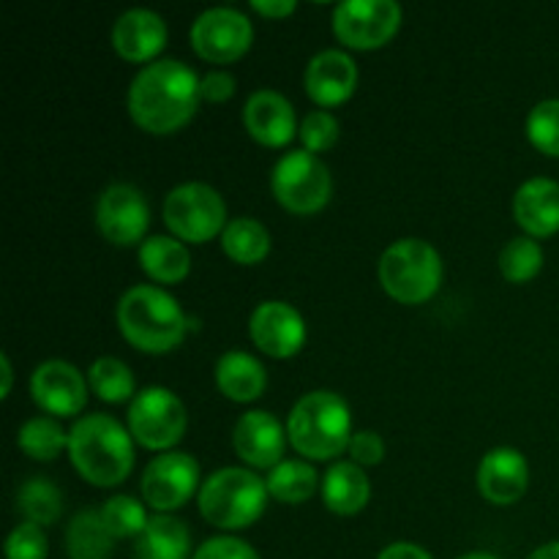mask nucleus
Here are the masks:
<instances>
[{
	"label": "nucleus",
	"mask_w": 559,
	"mask_h": 559,
	"mask_svg": "<svg viewBox=\"0 0 559 559\" xmlns=\"http://www.w3.org/2000/svg\"><path fill=\"white\" fill-rule=\"evenodd\" d=\"M200 76L183 60H153L131 80L126 107L147 134H175L197 115Z\"/></svg>",
	"instance_id": "1"
},
{
	"label": "nucleus",
	"mask_w": 559,
	"mask_h": 559,
	"mask_svg": "<svg viewBox=\"0 0 559 559\" xmlns=\"http://www.w3.org/2000/svg\"><path fill=\"white\" fill-rule=\"evenodd\" d=\"M69 456L87 484L109 489L134 469V437L109 415H85L69 431Z\"/></svg>",
	"instance_id": "2"
},
{
	"label": "nucleus",
	"mask_w": 559,
	"mask_h": 559,
	"mask_svg": "<svg viewBox=\"0 0 559 559\" xmlns=\"http://www.w3.org/2000/svg\"><path fill=\"white\" fill-rule=\"evenodd\" d=\"M118 328L131 347L147 355L173 353L191 331L178 300L151 284L126 289L118 300Z\"/></svg>",
	"instance_id": "3"
},
{
	"label": "nucleus",
	"mask_w": 559,
	"mask_h": 559,
	"mask_svg": "<svg viewBox=\"0 0 559 559\" xmlns=\"http://www.w3.org/2000/svg\"><path fill=\"white\" fill-rule=\"evenodd\" d=\"M287 437L300 456L314 462L342 456L355 437L349 404L333 391L306 393L289 413Z\"/></svg>",
	"instance_id": "4"
},
{
	"label": "nucleus",
	"mask_w": 559,
	"mask_h": 559,
	"mask_svg": "<svg viewBox=\"0 0 559 559\" xmlns=\"http://www.w3.org/2000/svg\"><path fill=\"white\" fill-rule=\"evenodd\" d=\"M267 486L257 473L243 467H224L207 475L197 495L202 519L218 530H246L265 513Z\"/></svg>",
	"instance_id": "5"
},
{
	"label": "nucleus",
	"mask_w": 559,
	"mask_h": 559,
	"mask_svg": "<svg viewBox=\"0 0 559 559\" xmlns=\"http://www.w3.org/2000/svg\"><path fill=\"white\" fill-rule=\"evenodd\" d=\"M380 284L404 306L426 304L442 284V257L420 238H402L380 257Z\"/></svg>",
	"instance_id": "6"
},
{
	"label": "nucleus",
	"mask_w": 559,
	"mask_h": 559,
	"mask_svg": "<svg viewBox=\"0 0 559 559\" xmlns=\"http://www.w3.org/2000/svg\"><path fill=\"white\" fill-rule=\"evenodd\" d=\"M271 189L278 205L298 216H309L331 202L333 178L320 156L309 151H289L273 167Z\"/></svg>",
	"instance_id": "7"
},
{
	"label": "nucleus",
	"mask_w": 559,
	"mask_h": 559,
	"mask_svg": "<svg viewBox=\"0 0 559 559\" xmlns=\"http://www.w3.org/2000/svg\"><path fill=\"white\" fill-rule=\"evenodd\" d=\"M164 224L183 243H207L227 229V205L213 186L180 183L164 200Z\"/></svg>",
	"instance_id": "8"
},
{
	"label": "nucleus",
	"mask_w": 559,
	"mask_h": 559,
	"mask_svg": "<svg viewBox=\"0 0 559 559\" xmlns=\"http://www.w3.org/2000/svg\"><path fill=\"white\" fill-rule=\"evenodd\" d=\"M129 431L147 451H164L178 445L189 426L183 402L169 388L153 385L136 393L129 404Z\"/></svg>",
	"instance_id": "9"
},
{
	"label": "nucleus",
	"mask_w": 559,
	"mask_h": 559,
	"mask_svg": "<svg viewBox=\"0 0 559 559\" xmlns=\"http://www.w3.org/2000/svg\"><path fill=\"white\" fill-rule=\"evenodd\" d=\"M402 27V5L393 0H344L333 9V33L349 49H380Z\"/></svg>",
	"instance_id": "10"
},
{
	"label": "nucleus",
	"mask_w": 559,
	"mask_h": 559,
	"mask_svg": "<svg viewBox=\"0 0 559 559\" xmlns=\"http://www.w3.org/2000/svg\"><path fill=\"white\" fill-rule=\"evenodd\" d=\"M191 47L207 63H233L249 52L254 41V27L243 11L233 5H216L202 11L191 25Z\"/></svg>",
	"instance_id": "11"
},
{
	"label": "nucleus",
	"mask_w": 559,
	"mask_h": 559,
	"mask_svg": "<svg viewBox=\"0 0 559 559\" xmlns=\"http://www.w3.org/2000/svg\"><path fill=\"white\" fill-rule=\"evenodd\" d=\"M200 464L180 451L162 453L153 459L142 475V497L158 513H173L200 495Z\"/></svg>",
	"instance_id": "12"
},
{
	"label": "nucleus",
	"mask_w": 559,
	"mask_h": 559,
	"mask_svg": "<svg viewBox=\"0 0 559 559\" xmlns=\"http://www.w3.org/2000/svg\"><path fill=\"white\" fill-rule=\"evenodd\" d=\"M98 233L115 246L145 243L151 207L145 194L131 183H109L96 202Z\"/></svg>",
	"instance_id": "13"
},
{
	"label": "nucleus",
	"mask_w": 559,
	"mask_h": 559,
	"mask_svg": "<svg viewBox=\"0 0 559 559\" xmlns=\"http://www.w3.org/2000/svg\"><path fill=\"white\" fill-rule=\"evenodd\" d=\"M87 385L74 364L66 360H44L36 366L31 377L33 402L52 418H74L85 409Z\"/></svg>",
	"instance_id": "14"
},
{
	"label": "nucleus",
	"mask_w": 559,
	"mask_h": 559,
	"mask_svg": "<svg viewBox=\"0 0 559 559\" xmlns=\"http://www.w3.org/2000/svg\"><path fill=\"white\" fill-rule=\"evenodd\" d=\"M251 342L271 358H293L306 344V320L284 300H262L249 320Z\"/></svg>",
	"instance_id": "15"
},
{
	"label": "nucleus",
	"mask_w": 559,
	"mask_h": 559,
	"mask_svg": "<svg viewBox=\"0 0 559 559\" xmlns=\"http://www.w3.org/2000/svg\"><path fill=\"white\" fill-rule=\"evenodd\" d=\"M233 448L251 469H267L284 462L287 448V431L278 424L276 415L265 409H251L240 415L233 429Z\"/></svg>",
	"instance_id": "16"
},
{
	"label": "nucleus",
	"mask_w": 559,
	"mask_h": 559,
	"mask_svg": "<svg viewBox=\"0 0 559 559\" xmlns=\"http://www.w3.org/2000/svg\"><path fill=\"white\" fill-rule=\"evenodd\" d=\"M306 93L322 109L344 104L358 87V66L344 49H322L309 60L304 74Z\"/></svg>",
	"instance_id": "17"
},
{
	"label": "nucleus",
	"mask_w": 559,
	"mask_h": 559,
	"mask_svg": "<svg viewBox=\"0 0 559 559\" xmlns=\"http://www.w3.org/2000/svg\"><path fill=\"white\" fill-rule=\"evenodd\" d=\"M243 126L265 147L289 145L295 131L300 129L293 102L287 96H282L278 91H271V87L254 91L246 98Z\"/></svg>",
	"instance_id": "18"
},
{
	"label": "nucleus",
	"mask_w": 559,
	"mask_h": 559,
	"mask_svg": "<svg viewBox=\"0 0 559 559\" xmlns=\"http://www.w3.org/2000/svg\"><path fill=\"white\" fill-rule=\"evenodd\" d=\"M530 464L516 448H495L478 464V491L491 506H513L527 495Z\"/></svg>",
	"instance_id": "19"
},
{
	"label": "nucleus",
	"mask_w": 559,
	"mask_h": 559,
	"mask_svg": "<svg viewBox=\"0 0 559 559\" xmlns=\"http://www.w3.org/2000/svg\"><path fill=\"white\" fill-rule=\"evenodd\" d=\"M167 44V22L151 9H129L115 20L112 47L131 63H147Z\"/></svg>",
	"instance_id": "20"
},
{
	"label": "nucleus",
	"mask_w": 559,
	"mask_h": 559,
	"mask_svg": "<svg viewBox=\"0 0 559 559\" xmlns=\"http://www.w3.org/2000/svg\"><path fill=\"white\" fill-rule=\"evenodd\" d=\"M513 216L530 238L559 233V183L551 178L524 180L513 197Z\"/></svg>",
	"instance_id": "21"
},
{
	"label": "nucleus",
	"mask_w": 559,
	"mask_h": 559,
	"mask_svg": "<svg viewBox=\"0 0 559 559\" xmlns=\"http://www.w3.org/2000/svg\"><path fill=\"white\" fill-rule=\"evenodd\" d=\"M322 502L336 516H355L371 500V480L355 462H336L322 475Z\"/></svg>",
	"instance_id": "22"
},
{
	"label": "nucleus",
	"mask_w": 559,
	"mask_h": 559,
	"mask_svg": "<svg viewBox=\"0 0 559 559\" xmlns=\"http://www.w3.org/2000/svg\"><path fill=\"white\" fill-rule=\"evenodd\" d=\"M216 385L229 402H257L267 388V369L254 355L243 349H229L216 360Z\"/></svg>",
	"instance_id": "23"
},
{
	"label": "nucleus",
	"mask_w": 559,
	"mask_h": 559,
	"mask_svg": "<svg viewBox=\"0 0 559 559\" xmlns=\"http://www.w3.org/2000/svg\"><path fill=\"white\" fill-rule=\"evenodd\" d=\"M140 265L153 282L178 284L189 276L191 254L183 240L169 238V235H151L140 246Z\"/></svg>",
	"instance_id": "24"
},
{
	"label": "nucleus",
	"mask_w": 559,
	"mask_h": 559,
	"mask_svg": "<svg viewBox=\"0 0 559 559\" xmlns=\"http://www.w3.org/2000/svg\"><path fill=\"white\" fill-rule=\"evenodd\" d=\"M189 527L169 513H156L136 538V559H189Z\"/></svg>",
	"instance_id": "25"
},
{
	"label": "nucleus",
	"mask_w": 559,
	"mask_h": 559,
	"mask_svg": "<svg viewBox=\"0 0 559 559\" xmlns=\"http://www.w3.org/2000/svg\"><path fill=\"white\" fill-rule=\"evenodd\" d=\"M265 486L273 500L284 502V506H300L317 495V486H322V480L311 464L300 462V459H284L267 473Z\"/></svg>",
	"instance_id": "26"
},
{
	"label": "nucleus",
	"mask_w": 559,
	"mask_h": 559,
	"mask_svg": "<svg viewBox=\"0 0 559 559\" xmlns=\"http://www.w3.org/2000/svg\"><path fill=\"white\" fill-rule=\"evenodd\" d=\"M222 249L238 265H257L271 254V233L251 216L233 218L222 233Z\"/></svg>",
	"instance_id": "27"
},
{
	"label": "nucleus",
	"mask_w": 559,
	"mask_h": 559,
	"mask_svg": "<svg viewBox=\"0 0 559 559\" xmlns=\"http://www.w3.org/2000/svg\"><path fill=\"white\" fill-rule=\"evenodd\" d=\"M112 533L104 524L102 511H80L66 530V549L71 559H107L112 555Z\"/></svg>",
	"instance_id": "28"
},
{
	"label": "nucleus",
	"mask_w": 559,
	"mask_h": 559,
	"mask_svg": "<svg viewBox=\"0 0 559 559\" xmlns=\"http://www.w3.org/2000/svg\"><path fill=\"white\" fill-rule=\"evenodd\" d=\"M16 445L33 462H55L60 453L69 451V431L49 415H38L22 424Z\"/></svg>",
	"instance_id": "29"
},
{
	"label": "nucleus",
	"mask_w": 559,
	"mask_h": 559,
	"mask_svg": "<svg viewBox=\"0 0 559 559\" xmlns=\"http://www.w3.org/2000/svg\"><path fill=\"white\" fill-rule=\"evenodd\" d=\"M87 382H91V391L102 402L123 404L136 396L134 374H131V369L123 360L112 358V355H104V358L93 360L91 371H87Z\"/></svg>",
	"instance_id": "30"
},
{
	"label": "nucleus",
	"mask_w": 559,
	"mask_h": 559,
	"mask_svg": "<svg viewBox=\"0 0 559 559\" xmlns=\"http://www.w3.org/2000/svg\"><path fill=\"white\" fill-rule=\"evenodd\" d=\"M16 508L22 516L38 527H49L63 513V495L58 486L47 478H31L16 491Z\"/></svg>",
	"instance_id": "31"
},
{
	"label": "nucleus",
	"mask_w": 559,
	"mask_h": 559,
	"mask_svg": "<svg viewBox=\"0 0 559 559\" xmlns=\"http://www.w3.org/2000/svg\"><path fill=\"white\" fill-rule=\"evenodd\" d=\"M544 267V249L535 238L522 235V238H511L506 249L500 251V271L511 284H527Z\"/></svg>",
	"instance_id": "32"
},
{
	"label": "nucleus",
	"mask_w": 559,
	"mask_h": 559,
	"mask_svg": "<svg viewBox=\"0 0 559 559\" xmlns=\"http://www.w3.org/2000/svg\"><path fill=\"white\" fill-rule=\"evenodd\" d=\"M102 519L107 524V530L112 533V538H140L142 530L147 527V511L140 500L129 495H118L109 497L102 508Z\"/></svg>",
	"instance_id": "33"
},
{
	"label": "nucleus",
	"mask_w": 559,
	"mask_h": 559,
	"mask_svg": "<svg viewBox=\"0 0 559 559\" xmlns=\"http://www.w3.org/2000/svg\"><path fill=\"white\" fill-rule=\"evenodd\" d=\"M527 136L540 153L559 158V98H546L530 109Z\"/></svg>",
	"instance_id": "34"
},
{
	"label": "nucleus",
	"mask_w": 559,
	"mask_h": 559,
	"mask_svg": "<svg viewBox=\"0 0 559 559\" xmlns=\"http://www.w3.org/2000/svg\"><path fill=\"white\" fill-rule=\"evenodd\" d=\"M338 134H342V129H338L336 115L328 112V109H314L300 120L298 136L304 142V151L314 153V156L331 151L338 142Z\"/></svg>",
	"instance_id": "35"
},
{
	"label": "nucleus",
	"mask_w": 559,
	"mask_h": 559,
	"mask_svg": "<svg viewBox=\"0 0 559 559\" xmlns=\"http://www.w3.org/2000/svg\"><path fill=\"white\" fill-rule=\"evenodd\" d=\"M49 540L44 535V527L38 524H16L11 535L5 538V557L9 559H47Z\"/></svg>",
	"instance_id": "36"
},
{
	"label": "nucleus",
	"mask_w": 559,
	"mask_h": 559,
	"mask_svg": "<svg viewBox=\"0 0 559 559\" xmlns=\"http://www.w3.org/2000/svg\"><path fill=\"white\" fill-rule=\"evenodd\" d=\"M191 559H260L246 540L233 538V535H218V538L205 540Z\"/></svg>",
	"instance_id": "37"
},
{
	"label": "nucleus",
	"mask_w": 559,
	"mask_h": 559,
	"mask_svg": "<svg viewBox=\"0 0 559 559\" xmlns=\"http://www.w3.org/2000/svg\"><path fill=\"white\" fill-rule=\"evenodd\" d=\"M349 456L360 467H377L385 459V442L377 431H355L349 442Z\"/></svg>",
	"instance_id": "38"
},
{
	"label": "nucleus",
	"mask_w": 559,
	"mask_h": 559,
	"mask_svg": "<svg viewBox=\"0 0 559 559\" xmlns=\"http://www.w3.org/2000/svg\"><path fill=\"white\" fill-rule=\"evenodd\" d=\"M235 87H238V82H235V76L224 69H213L207 71L205 76H200V91L205 102H227V98L235 96Z\"/></svg>",
	"instance_id": "39"
},
{
	"label": "nucleus",
	"mask_w": 559,
	"mask_h": 559,
	"mask_svg": "<svg viewBox=\"0 0 559 559\" xmlns=\"http://www.w3.org/2000/svg\"><path fill=\"white\" fill-rule=\"evenodd\" d=\"M251 9L267 20H284L298 9V3L295 0H251Z\"/></svg>",
	"instance_id": "40"
},
{
	"label": "nucleus",
	"mask_w": 559,
	"mask_h": 559,
	"mask_svg": "<svg viewBox=\"0 0 559 559\" xmlns=\"http://www.w3.org/2000/svg\"><path fill=\"white\" fill-rule=\"evenodd\" d=\"M377 559H435V557H431L424 546L409 544V540H399V544L385 546Z\"/></svg>",
	"instance_id": "41"
},
{
	"label": "nucleus",
	"mask_w": 559,
	"mask_h": 559,
	"mask_svg": "<svg viewBox=\"0 0 559 559\" xmlns=\"http://www.w3.org/2000/svg\"><path fill=\"white\" fill-rule=\"evenodd\" d=\"M0 374H3V388H0V396L5 399L11 393V382H14V369H11L9 353L0 355Z\"/></svg>",
	"instance_id": "42"
},
{
	"label": "nucleus",
	"mask_w": 559,
	"mask_h": 559,
	"mask_svg": "<svg viewBox=\"0 0 559 559\" xmlns=\"http://www.w3.org/2000/svg\"><path fill=\"white\" fill-rule=\"evenodd\" d=\"M530 559H559V540H551V544L540 546V549H535Z\"/></svg>",
	"instance_id": "43"
},
{
	"label": "nucleus",
	"mask_w": 559,
	"mask_h": 559,
	"mask_svg": "<svg viewBox=\"0 0 559 559\" xmlns=\"http://www.w3.org/2000/svg\"><path fill=\"white\" fill-rule=\"evenodd\" d=\"M459 559H500V557L489 555V551H469V555H464V557H459Z\"/></svg>",
	"instance_id": "44"
}]
</instances>
